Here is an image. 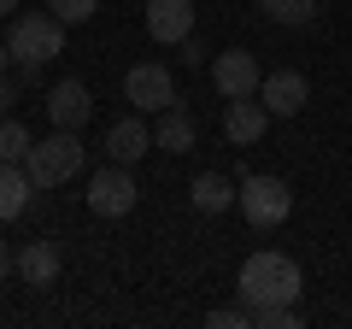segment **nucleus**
<instances>
[{
    "label": "nucleus",
    "instance_id": "nucleus-17",
    "mask_svg": "<svg viewBox=\"0 0 352 329\" xmlns=\"http://www.w3.org/2000/svg\"><path fill=\"white\" fill-rule=\"evenodd\" d=\"M258 12L270 18V24H294L300 30V24L317 18V0H258Z\"/></svg>",
    "mask_w": 352,
    "mask_h": 329
},
{
    "label": "nucleus",
    "instance_id": "nucleus-8",
    "mask_svg": "<svg viewBox=\"0 0 352 329\" xmlns=\"http://www.w3.org/2000/svg\"><path fill=\"white\" fill-rule=\"evenodd\" d=\"M47 118H53V129H82L88 124V112H94V100H88V83H76V76H59L47 89Z\"/></svg>",
    "mask_w": 352,
    "mask_h": 329
},
{
    "label": "nucleus",
    "instance_id": "nucleus-11",
    "mask_svg": "<svg viewBox=\"0 0 352 329\" xmlns=\"http://www.w3.org/2000/svg\"><path fill=\"white\" fill-rule=\"evenodd\" d=\"M264 124H270V106H264L258 94H241V100L223 106V136H229V147H252V141L264 136Z\"/></svg>",
    "mask_w": 352,
    "mask_h": 329
},
{
    "label": "nucleus",
    "instance_id": "nucleus-7",
    "mask_svg": "<svg viewBox=\"0 0 352 329\" xmlns=\"http://www.w3.org/2000/svg\"><path fill=\"white\" fill-rule=\"evenodd\" d=\"M212 83H217L223 100H241V94H258L264 71H258V59H252L247 47H229V53H217V59H212Z\"/></svg>",
    "mask_w": 352,
    "mask_h": 329
},
{
    "label": "nucleus",
    "instance_id": "nucleus-2",
    "mask_svg": "<svg viewBox=\"0 0 352 329\" xmlns=\"http://www.w3.org/2000/svg\"><path fill=\"white\" fill-rule=\"evenodd\" d=\"M65 30H71V24H59L53 12H18L6 47H12V59L24 65V71H41L53 53H65Z\"/></svg>",
    "mask_w": 352,
    "mask_h": 329
},
{
    "label": "nucleus",
    "instance_id": "nucleus-13",
    "mask_svg": "<svg viewBox=\"0 0 352 329\" xmlns=\"http://www.w3.org/2000/svg\"><path fill=\"white\" fill-rule=\"evenodd\" d=\"M141 153H153V136H147V124H141V118H124V124H112V129H106V159L135 164Z\"/></svg>",
    "mask_w": 352,
    "mask_h": 329
},
{
    "label": "nucleus",
    "instance_id": "nucleus-18",
    "mask_svg": "<svg viewBox=\"0 0 352 329\" xmlns=\"http://www.w3.org/2000/svg\"><path fill=\"white\" fill-rule=\"evenodd\" d=\"M30 147H36V141H30V129L6 112V118H0V159H24Z\"/></svg>",
    "mask_w": 352,
    "mask_h": 329
},
{
    "label": "nucleus",
    "instance_id": "nucleus-22",
    "mask_svg": "<svg viewBox=\"0 0 352 329\" xmlns=\"http://www.w3.org/2000/svg\"><path fill=\"white\" fill-rule=\"evenodd\" d=\"M12 106H18V83H12V76H6V71H0V118L12 112Z\"/></svg>",
    "mask_w": 352,
    "mask_h": 329
},
{
    "label": "nucleus",
    "instance_id": "nucleus-16",
    "mask_svg": "<svg viewBox=\"0 0 352 329\" xmlns=\"http://www.w3.org/2000/svg\"><path fill=\"white\" fill-rule=\"evenodd\" d=\"M153 147H164V153H188V147H194V118L182 112V106H164L159 124H153Z\"/></svg>",
    "mask_w": 352,
    "mask_h": 329
},
{
    "label": "nucleus",
    "instance_id": "nucleus-1",
    "mask_svg": "<svg viewBox=\"0 0 352 329\" xmlns=\"http://www.w3.org/2000/svg\"><path fill=\"white\" fill-rule=\"evenodd\" d=\"M300 265H294L288 253H276V247H264V253H247V265H241V300L258 312V306H300Z\"/></svg>",
    "mask_w": 352,
    "mask_h": 329
},
{
    "label": "nucleus",
    "instance_id": "nucleus-3",
    "mask_svg": "<svg viewBox=\"0 0 352 329\" xmlns=\"http://www.w3.org/2000/svg\"><path fill=\"white\" fill-rule=\"evenodd\" d=\"M24 171L36 189H59V182H71L76 171H82V141H76V129H53L47 141H36V147L24 153Z\"/></svg>",
    "mask_w": 352,
    "mask_h": 329
},
{
    "label": "nucleus",
    "instance_id": "nucleus-23",
    "mask_svg": "<svg viewBox=\"0 0 352 329\" xmlns=\"http://www.w3.org/2000/svg\"><path fill=\"white\" fill-rule=\"evenodd\" d=\"M6 277H18V253L6 247V241H0V282H6Z\"/></svg>",
    "mask_w": 352,
    "mask_h": 329
},
{
    "label": "nucleus",
    "instance_id": "nucleus-12",
    "mask_svg": "<svg viewBox=\"0 0 352 329\" xmlns=\"http://www.w3.org/2000/svg\"><path fill=\"white\" fill-rule=\"evenodd\" d=\"M30 194H36V182H30L24 159H0V224H12V217H24Z\"/></svg>",
    "mask_w": 352,
    "mask_h": 329
},
{
    "label": "nucleus",
    "instance_id": "nucleus-14",
    "mask_svg": "<svg viewBox=\"0 0 352 329\" xmlns=\"http://www.w3.org/2000/svg\"><path fill=\"white\" fill-rule=\"evenodd\" d=\"M188 194H194V212H206V217H217V212H229L235 206V182L229 177H217V171H200V177L188 182Z\"/></svg>",
    "mask_w": 352,
    "mask_h": 329
},
{
    "label": "nucleus",
    "instance_id": "nucleus-5",
    "mask_svg": "<svg viewBox=\"0 0 352 329\" xmlns=\"http://www.w3.org/2000/svg\"><path fill=\"white\" fill-rule=\"evenodd\" d=\"M135 200H141V189H135V177H129V164L112 159L106 171L88 177V212H94V217H129Z\"/></svg>",
    "mask_w": 352,
    "mask_h": 329
},
{
    "label": "nucleus",
    "instance_id": "nucleus-10",
    "mask_svg": "<svg viewBox=\"0 0 352 329\" xmlns=\"http://www.w3.org/2000/svg\"><path fill=\"white\" fill-rule=\"evenodd\" d=\"M258 100L270 106V118H294V112H305V100H311V83H305L300 71H270L258 83Z\"/></svg>",
    "mask_w": 352,
    "mask_h": 329
},
{
    "label": "nucleus",
    "instance_id": "nucleus-21",
    "mask_svg": "<svg viewBox=\"0 0 352 329\" xmlns=\"http://www.w3.org/2000/svg\"><path fill=\"white\" fill-rule=\"evenodd\" d=\"M206 323L212 329H247L252 323V306L241 300V306H217V312H206Z\"/></svg>",
    "mask_w": 352,
    "mask_h": 329
},
{
    "label": "nucleus",
    "instance_id": "nucleus-24",
    "mask_svg": "<svg viewBox=\"0 0 352 329\" xmlns=\"http://www.w3.org/2000/svg\"><path fill=\"white\" fill-rule=\"evenodd\" d=\"M206 59V47H200V36H188V41H182V65H200Z\"/></svg>",
    "mask_w": 352,
    "mask_h": 329
},
{
    "label": "nucleus",
    "instance_id": "nucleus-19",
    "mask_svg": "<svg viewBox=\"0 0 352 329\" xmlns=\"http://www.w3.org/2000/svg\"><path fill=\"white\" fill-rule=\"evenodd\" d=\"M47 12L59 24H88V18L100 12V0H47Z\"/></svg>",
    "mask_w": 352,
    "mask_h": 329
},
{
    "label": "nucleus",
    "instance_id": "nucleus-9",
    "mask_svg": "<svg viewBox=\"0 0 352 329\" xmlns=\"http://www.w3.org/2000/svg\"><path fill=\"white\" fill-rule=\"evenodd\" d=\"M147 36L164 47H182L194 36V6L188 0H147Z\"/></svg>",
    "mask_w": 352,
    "mask_h": 329
},
{
    "label": "nucleus",
    "instance_id": "nucleus-15",
    "mask_svg": "<svg viewBox=\"0 0 352 329\" xmlns=\"http://www.w3.org/2000/svg\"><path fill=\"white\" fill-rule=\"evenodd\" d=\"M18 277H24L30 288H47V282L59 277V247H53V241H30V247H18Z\"/></svg>",
    "mask_w": 352,
    "mask_h": 329
},
{
    "label": "nucleus",
    "instance_id": "nucleus-20",
    "mask_svg": "<svg viewBox=\"0 0 352 329\" xmlns=\"http://www.w3.org/2000/svg\"><path fill=\"white\" fill-rule=\"evenodd\" d=\"M252 323L258 329H300V306H258Z\"/></svg>",
    "mask_w": 352,
    "mask_h": 329
},
{
    "label": "nucleus",
    "instance_id": "nucleus-25",
    "mask_svg": "<svg viewBox=\"0 0 352 329\" xmlns=\"http://www.w3.org/2000/svg\"><path fill=\"white\" fill-rule=\"evenodd\" d=\"M12 6H24V0H0V18H18V12H12Z\"/></svg>",
    "mask_w": 352,
    "mask_h": 329
},
{
    "label": "nucleus",
    "instance_id": "nucleus-4",
    "mask_svg": "<svg viewBox=\"0 0 352 329\" xmlns=\"http://www.w3.org/2000/svg\"><path fill=\"white\" fill-rule=\"evenodd\" d=\"M235 206L247 212L252 229H276V224H288V212H294V189L282 177H247L241 194H235Z\"/></svg>",
    "mask_w": 352,
    "mask_h": 329
},
{
    "label": "nucleus",
    "instance_id": "nucleus-6",
    "mask_svg": "<svg viewBox=\"0 0 352 329\" xmlns=\"http://www.w3.org/2000/svg\"><path fill=\"white\" fill-rule=\"evenodd\" d=\"M124 94H129V106H135V112H164V106H176V76H170V65H159V59L129 65Z\"/></svg>",
    "mask_w": 352,
    "mask_h": 329
},
{
    "label": "nucleus",
    "instance_id": "nucleus-26",
    "mask_svg": "<svg viewBox=\"0 0 352 329\" xmlns=\"http://www.w3.org/2000/svg\"><path fill=\"white\" fill-rule=\"evenodd\" d=\"M6 65H12V47H6V41H0V71H6Z\"/></svg>",
    "mask_w": 352,
    "mask_h": 329
}]
</instances>
